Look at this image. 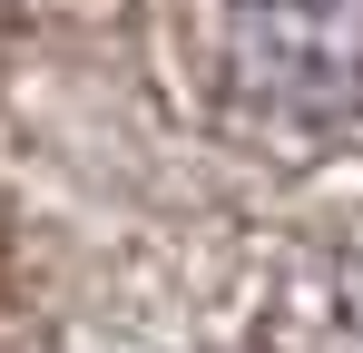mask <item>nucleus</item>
<instances>
[{
	"instance_id": "2",
	"label": "nucleus",
	"mask_w": 363,
	"mask_h": 353,
	"mask_svg": "<svg viewBox=\"0 0 363 353\" xmlns=\"http://www.w3.org/2000/svg\"><path fill=\"white\" fill-rule=\"evenodd\" d=\"M265 353H363V245L304 255L295 275L275 285Z\"/></svg>"
},
{
	"instance_id": "1",
	"label": "nucleus",
	"mask_w": 363,
	"mask_h": 353,
	"mask_svg": "<svg viewBox=\"0 0 363 353\" xmlns=\"http://www.w3.org/2000/svg\"><path fill=\"white\" fill-rule=\"evenodd\" d=\"M216 89L236 128L324 147L363 128V0H216Z\"/></svg>"
}]
</instances>
